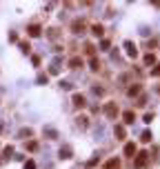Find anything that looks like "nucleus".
Instances as JSON below:
<instances>
[{"instance_id": "dca6fc26", "label": "nucleus", "mask_w": 160, "mask_h": 169, "mask_svg": "<svg viewBox=\"0 0 160 169\" xmlns=\"http://www.w3.org/2000/svg\"><path fill=\"white\" fill-rule=\"evenodd\" d=\"M145 65H156V56L153 54H147L145 56Z\"/></svg>"}, {"instance_id": "9b49d317", "label": "nucleus", "mask_w": 160, "mask_h": 169, "mask_svg": "<svg viewBox=\"0 0 160 169\" xmlns=\"http://www.w3.org/2000/svg\"><path fill=\"white\" fill-rule=\"evenodd\" d=\"M120 167V160L118 158H111L109 162H104V169H118Z\"/></svg>"}, {"instance_id": "aec40b11", "label": "nucleus", "mask_w": 160, "mask_h": 169, "mask_svg": "<svg viewBox=\"0 0 160 169\" xmlns=\"http://www.w3.org/2000/svg\"><path fill=\"white\" fill-rule=\"evenodd\" d=\"M91 69H93V71H98V69H100V62H98V58H91Z\"/></svg>"}, {"instance_id": "1a4fd4ad", "label": "nucleus", "mask_w": 160, "mask_h": 169, "mask_svg": "<svg viewBox=\"0 0 160 169\" xmlns=\"http://www.w3.org/2000/svg\"><path fill=\"white\" fill-rule=\"evenodd\" d=\"M114 134L118 136V140H125V136H127V131H125L122 125H116V127H114Z\"/></svg>"}, {"instance_id": "4be33fe9", "label": "nucleus", "mask_w": 160, "mask_h": 169, "mask_svg": "<svg viewBox=\"0 0 160 169\" xmlns=\"http://www.w3.org/2000/svg\"><path fill=\"white\" fill-rule=\"evenodd\" d=\"M151 76H160V62H158V65L151 69Z\"/></svg>"}, {"instance_id": "39448f33", "label": "nucleus", "mask_w": 160, "mask_h": 169, "mask_svg": "<svg viewBox=\"0 0 160 169\" xmlns=\"http://www.w3.org/2000/svg\"><path fill=\"white\" fill-rule=\"evenodd\" d=\"M40 31H42V27H40V25H29V29H27V34H29L31 38H38V36H40Z\"/></svg>"}, {"instance_id": "b1692460", "label": "nucleus", "mask_w": 160, "mask_h": 169, "mask_svg": "<svg viewBox=\"0 0 160 169\" xmlns=\"http://www.w3.org/2000/svg\"><path fill=\"white\" fill-rule=\"evenodd\" d=\"M45 134H47L49 138H56V136H58V134H56V131H53V129H45Z\"/></svg>"}, {"instance_id": "f8f14e48", "label": "nucleus", "mask_w": 160, "mask_h": 169, "mask_svg": "<svg viewBox=\"0 0 160 169\" xmlns=\"http://www.w3.org/2000/svg\"><path fill=\"white\" fill-rule=\"evenodd\" d=\"M60 158H62V160H69V158H71V147H62V149H60Z\"/></svg>"}, {"instance_id": "412c9836", "label": "nucleus", "mask_w": 160, "mask_h": 169, "mask_svg": "<svg viewBox=\"0 0 160 169\" xmlns=\"http://www.w3.org/2000/svg\"><path fill=\"white\" fill-rule=\"evenodd\" d=\"M24 169H36V162H34V160H27V162H24Z\"/></svg>"}, {"instance_id": "2eb2a0df", "label": "nucleus", "mask_w": 160, "mask_h": 169, "mask_svg": "<svg viewBox=\"0 0 160 169\" xmlns=\"http://www.w3.org/2000/svg\"><path fill=\"white\" fill-rule=\"evenodd\" d=\"M20 51H22V54H29V51H31V45H29V42H20Z\"/></svg>"}, {"instance_id": "a878e982", "label": "nucleus", "mask_w": 160, "mask_h": 169, "mask_svg": "<svg viewBox=\"0 0 160 169\" xmlns=\"http://www.w3.org/2000/svg\"><path fill=\"white\" fill-rule=\"evenodd\" d=\"M142 120H145V123H151V120H153V114H145Z\"/></svg>"}, {"instance_id": "423d86ee", "label": "nucleus", "mask_w": 160, "mask_h": 169, "mask_svg": "<svg viewBox=\"0 0 160 169\" xmlns=\"http://www.w3.org/2000/svg\"><path fill=\"white\" fill-rule=\"evenodd\" d=\"M136 151H138V149H136V145H133V142H127V145H125V156H131V158H133V156H136Z\"/></svg>"}, {"instance_id": "20e7f679", "label": "nucleus", "mask_w": 160, "mask_h": 169, "mask_svg": "<svg viewBox=\"0 0 160 169\" xmlns=\"http://www.w3.org/2000/svg\"><path fill=\"white\" fill-rule=\"evenodd\" d=\"M73 105H76V107H80V109H83V107L87 105V100H85V96H83V93H73Z\"/></svg>"}, {"instance_id": "6e6552de", "label": "nucleus", "mask_w": 160, "mask_h": 169, "mask_svg": "<svg viewBox=\"0 0 160 169\" xmlns=\"http://www.w3.org/2000/svg\"><path fill=\"white\" fill-rule=\"evenodd\" d=\"M122 120H125V125H131L133 120H136V114H133V111H125L122 114Z\"/></svg>"}, {"instance_id": "393cba45", "label": "nucleus", "mask_w": 160, "mask_h": 169, "mask_svg": "<svg viewBox=\"0 0 160 169\" xmlns=\"http://www.w3.org/2000/svg\"><path fill=\"white\" fill-rule=\"evenodd\" d=\"M11 154H13V147H11V145H9V147H5V156H7V158H9V156H11Z\"/></svg>"}, {"instance_id": "7ed1b4c3", "label": "nucleus", "mask_w": 160, "mask_h": 169, "mask_svg": "<svg viewBox=\"0 0 160 169\" xmlns=\"http://www.w3.org/2000/svg\"><path fill=\"white\" fill-rule=\"evenodd\" d=\"M104 114L109 116V118H116V116H118V107H116V103H107V105H104Z\"/></svg>"}, {"instance_id": "4468645a", "label": "nucleus", "mask_w": 160, "mask_h": 169, "mask_svg": "<svg viewBox=\"0 0 160 169\" xmlns=\"http://www.w3.org/2000/svg\"><path fill=\"white\" fill-rule=\"evenodd\" d=\"M102 31H104V29H102V25H93V27H91V34H93V36H98V38L102 36Z\"/></svg>"}, {"instance_id": "ddd939ff", "label": "nucleus", "mask_w": 160, "mask_h": 169, "mask_svg": "<svg viewBox=\"0 0 160 169\" xmlns=\"http://www.w3.org/2000/svg\"><path fill=\"white\" fill-rule=\"evenodd\" d=\"M127 93H129V96H138V93H140V85H131V87L127 89Z\"/></svg>"}, {"instance_id": "5701e85b", "label": "nucleus", "mask_w": 160, "mask_h": 169, "mask_svg": "<svg viewBox=\"0 0 160 169\" xmlns=\"http://www.w3.org/2000/svg\"><path fill=\"white\" fill-rule=\"evenodd\" d=\"M47 80H49V78H47V74H40V76H38V82H40V85H42V82L47 85Z\"/></svg>"}, {"instance_id": "f3484780", "label": "nucleus", "mask_w": 160, "mask_h": 169, "mask_svg": "<svg viewBox=\"0 0 160 169\" xmlns=\"http://www.w3.org/2000/svg\"><path fill=\"white\" fill-rule=\"evenodd\" d=\"M151 138H153V136H151V131H142V136H140V140H142V142H151Z\"/></svg>"}, {"instance_id": "f03ea898", "label": "nucleus", "mask_w": 160, "mask_h": 169, "mask_svg": "<svg viewBox=\"0 0 160 169\" xmlns=\"http://www.w3.org/2000/svg\"><path fill=\"white\" fill-rule=\"evenodd\" d=\"M125 49H127V56L129 58H136L138 56V49H136V45H133L131 40H125Z\"/></svg>"}, {"instance_id": "6ab92c4d", "label": "nucleus", "mask_w": 160, "mask_h": 169, "mask_svg": "<svg viewBox=\"0 0 160 169\" xmlns=\"http://www.w3.org/2000/svg\"><path fill=\"white\" fill-rule=\"evenodd\" d=\"M27 149H29V151H36V149H38V142H36V140H31L29 145H27Z\"/></svg>"}, {"instance_id": "9d476101", "label": "nucleus", "mask_w": 160, "mask_h": 169, "mask_svg": "<svg viewBox=\"0 0 160 169\" xmlns=\"http://www.w3.org/2000/svg\"><path fill=\"white\" fill-rule=\"evenodd\" d=\"M78 67H83V58H78V56H73V58L69 60V69H78Z\"/></svg>"}, {"instance_id": "a211bd4d", "label": "nucleus", "mask_w": 160, "mask_h": 169, "mask_svg": "<svg viewBox=\"0 0 160 169\" xmlns=\"http://www.w3.org/2000/svg\"><path fill=\"white\" fill-rule=\"evenodd\" d=\"M78 125L83 127V129H87V125H89V123H87V116H80V118H78Z\"/></svg>"}, {"instance_id": "f257e3e1", "label": "nucleus", "mask_w": 160, "mask_h": 169, "mask_svg": "<svg viewBox=\"0 0 160 169\" xmlns=\"http://www.w3.org/2000/svg\"><path fill=\"white\" fill-rule=\"evenodd\" d=\"M147 160H149V154L147 151H140L136 158H133V167H136V169H145L147 167Z\"/></svg>"}, {"instance_id": "0eeeda50", "label": "nucleus", "mask_w": 160, "mask_h": 169, "mask_svg": "<svg viewBox=\"0 0 160 169\" xmlns=\"http://www.w3.org/2000/svg\"><path fill=\"white\" fill-rule=\"evenodd\" d=\"M71 29H73V34H80V31L85 29V22L83 20H73L71 22Z\"/></svg>"}]
</instances>
